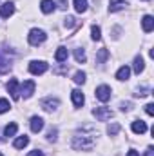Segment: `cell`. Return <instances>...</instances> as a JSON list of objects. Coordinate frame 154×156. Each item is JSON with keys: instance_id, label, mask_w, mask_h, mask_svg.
<instances>
[{"instance_id": "obj_36", "label": "cell", "mask_w": 154, "mask_h": 156, "mask_svg": "<svg viewBox=\"0 0 154 156\" xmlns=\"http://www.w3.org/2000/svg\"><path fill=\"white\" fill-rule=\"evenodd\" d=\"M127 156H140V154H138V151H134V149H132V151H129V153H127Z\"/></svg>"}, {"instance_id": "obj_18", "label": "cell", "mask_w": 154, "mask_h": 156, "mask_svg": "<svg viewBox=\"0 0 154 156\" xmlns=\"http://www.w3.org/2000/svg\"><path fill=\"white\" fill-rule=\"evenodd\" d=\"M143 69H145L143 58H142V56H136V58H134V73L140 75V73H143Z\"/></svg>"}, {"instance_id": "obj_2", "label": "cell", "mask_w": 154, "mask_h": 156, "mask_svg": "<svg viewBox=\"0 0 154 156\" xmlns=\"http://www.w3.org/2000/svg\"><path fill=\"white\" fill-rule=\"evenodd\" d=\"M47 38V35H45V31H42V29H31L29 31V35H27V40H29V44L31 45H40V44H44Z\"/></svg>"}, {"instance_id": "obj_11", "label": "cell", "mask_w": 154, "mask_h": 156, "mask_svg": "<svg viewBox=\"0 0 154 156\" xmlns=\"http://www.w3.org/2000/svg\"><path fill=\"white\" fill-rule=\"evenodd\" d=\"M131 129H132V133H136V134H145V133H147V123H145L143 120H134L132 125H131Z\"/></svg>"}, {"instance_id": "obj_14", "label": "cell", "mask_w": 154, "mask_h": 156, "mask_svg": "<svg viewBox=\"0 0 154 156\" xmlns=\"http://www.w3.org/2000/svg\"><path fill=\"white\" fill-rule=\"evenodd\" d=\"M142 27H143V31L145 33H151L154 29V18L151 15H145L143 16V20H142Z\"/></svg>"}, {"instance_id": "obj_7", "label": "cell", "mask_w": 154, "mask_h": 156, "mask_svg": "<svg viewBox=\"0 0 154 156\" xmlns=\"http://www.w3.org/2000/svg\"><path fill=\"white\" fill-rule=\"evenodd\" d=\"M40 105H42L45 111H54V109H58V105H60V100H58V98H53V96H49V98H44V100L40 102Z\"/></svg>"}, {"instance_id": "obj_1", "label": "cell", "mask_w": 154, "mask_h": 156, "mask_svg": "<svg viewBox=\"0 0 154 156\" xmlns=\"http://www.w3.org/2000/svg\"><path fill=\"white\" fill-rule=\"evenodd\" d=\"M98 138V131L93 125H83L82 129H78L75 138H73V149L76 151H93L94 144Z\"/></svg>"}, {"instance_id": "obj_16", "label": "cell", "mask_w": 154, "mask_h": 156, "mask_svg": "<svg viewBox=\"0 0 154 156\" xmlns=\"http://www.w3.org/2000/svg\"><path fill=\"white\" fill-rule=\"evenodd\" d=\"M129 76H131V67L129 66H121L116 71V78L118 80H129Z\"/></svg>"}, {"instance_id": "obj_6", "label": "cell", "mask_w": 154, "mask_h": 156, "mask_svg": "<svg viewBox=\"0 0 154 156\" xmlns=\"http://www.w3.org/2000/svg\"><path fill=\"white\" fill-rule=\"evenodd\" d=\"M94 94L100 102H109L111 100V87L109 85H100V87H96Z\"/></svg>"}, {"instance_id": "obj_20", "label": "cell", "mask_w": 154, "mask_h": 156, "mask_svg": "<svg viewBox=\"0 0 154 156\" xmlns=\"http://www.w3.org/2000/svg\"><path fill=\"white\" fill-rule=\"evenodd\" d=\"M27 144H29V138L24 134V136H18V138L15 140V144H13V145H15V149H24Z\"/></svg>"}, {"instance_id": "obj_35", "label": "cell", "mask_w": 154, "mask_h": 156, "mask_svg": "<svg viewBox=\"0 0 154 156\" xmlns=\"http://www.w3.org/2000/svg\"><path fill=\"white\" fill-rule=\"evenodd\" d=\"M145 156H154V149H152V147H149V149H147Z\"/></svg>"}, {"instance_id": "obj_10", "label": "cell", "mask_w": 154, "mask_h": 156, "mask_svg": "<svg viewBox=\"0 0 154 156\" xmlns=\"http://www.w3.org/2000/svg\"><path fill=\"white\" fill-rule=\"evenodd\" d=\"M129 5V0H111L109 2V11L111 13H116V11H121Z\"/></svg>"}, {"instance_id": "obj_9", "label": "cell", "mask_w": 154, "mask_h": 156, "mask_svg": "<svg viewBox=\"0 0 154 156\" xmlns=\"http://www.w3.org/2000/svg\"><path fill=\"white\" fill-rule=\"evenodd\" d=\"M13 13H15V4L13 2H5V4L0 5V16L2 18H9Z\"/></svg>"}, {"instance_id": "obj_13", "label": "cell", "mask_w": 154, "mask_h": 156, "mask_svg": "<svg viewBox=\"0 0 154 156\" xmlns=\"http://www.w3.org/2000/svg\"><path fill=\"white\" fill-rule=\"evenodd\" d=\"M71 98H73V104H75V107H82V105H83V102H85V96H83V93H82L80 89L71 91Z\"/></svg>"}, {"instance_id": "obj_27", "label": "cell", "mask_w": 154, "mask_h": 156, "mask_svg": "<svg viewBox=\"0 0 154 156\" xmlns=\"http://www.w3.org/2000/svg\"><path fill=\"white\" fill-rule=\"evenodd\" d=\"M107 133H109L111 136H116V134L120 133V125H118V123H111V125L107 127Z\"/></svg>"}, {"instance_id": "obj_17", "label": "cell", "mask_w": 154, "mask_h": 156, "mask_svg": "<svg viewBox=\"0 0 154 156\" xmlns=\"http://www.w3.org/2000/svg\"><path fill=\"white\" fill-rule=\"evenodd\" d=\"M67 56H69V51H67L65 47H58L56 53H54V60H56V62H65Z\"/></svg>"}, {"instance_id": "obj_3", "label": "cell", "mask_w": 154, "mask_h": 156, "mask_svg": "<svg viewBox=\"0 0 154 156\" xmlns=\"http://www.w3.org/2000/svg\"><path fill=\"white\" fill-rule=\"evenodd\" d=\"M47 64L44 62V60H33L31 64H29V73L31 75H44L45 71H47Z\"/></svg>"}, {"instance_id": "obj_25", "label": "cell", "mask_w": 154, "mask_h": 156, "mask_svg": "<svg viewBox=\"0 0 154 156\" xmlns=\"http://www.w3.org/2000/svg\"><path fill=\"white\" fill-rule=\"evenodd\" d=\"M91 37H93V40H102V29H100V26H93L91 27Z\"/></svg>"}, {"instance_id": "obj_31", "label": "cell", "mask_w": 154, "mask_h": 156, "mask_svg": "<svg viewBox=\"0 0 154 156\" xmlns=\"http://www.w3.org/2000/svg\"><path fill=\"white\" fill-rule=\"evenodd\" d=\"M145 111H147V115H149V116H152V115H154V105H152V104H147V105H145Z\"/></svg>"}, {"instance_id": "obj_23", "label": "cell", "mask_w": 154, "mask_h": 156, "mask_svg": "<svg viewBox=\"0 0 154 156\" xmlns=\"http://www.w3.org/2000/svg\"><path fill=\"white\" fill-rule=\"evenodd\" d=\"M75 58H76L78 64H83V62H85V58H87V56H85V51H83L82 47L75 49Z\"/></svg>"}, {"instance_id": "obj_15", "label": "cell", "mask_w": 154, "mask_h": 156, "mask_svg": "<svg viewBox=\"0 0 154 156\" xmlns=\"http://www.w3.org/2000/svg\"><path fill=\"white\" fill-rule=\"evenodd\" d=\"M29 125H31V131H33V133H40V131L44 129V120L40 116H33Z\"/></svg>"}, {"instance_id": "obj_28", "label": "cell", "mask_w": 154, "mask_h": 156, "mask_svg": "<svg viewBox=\"0 0 154 156\" xmlns=\"http://www.w3.org/2000/svg\"><path fill=\"white\" fill-rule=\"evenodd\" d=\"M134 94L136 96H147V94H151V87H140Z\"/></svg>"}, {"instance_id": "obj_22", "label": "cell", "mask_w": 154, "mask_h": 156, "mask_svg": "<svg viewBox=\"0 0 154 156\" xmlns=\"http://www.w3.org/2000/svg\"><path fill=\"white\" fill-rule=\"evenodd\" d=\"M75 9H76V13H85L87 11V0H75Z\"/></svg>"}, {"instance_id": "obj_19", "label": "cell", "mask_w": 154, "mask_h": 156, "mask_svg": "<svg viewBox=\"0 0 154 156\" xmlns=\"http://www.w3.org/2000/svg\"><path fill=\"white\" fill-rule=\"evenodd\" d=\"M16 131H18V125H16L15 122H11V123H7V125H5L4 134H5V136H15V134H16Z\"/></svg>"}, {"instance_id": "obj_33", "label": "cell", "mask_w": 154, "mask_h": 156, "mask_svg": "<svg viewBox=\"0 0 154 156\" xmlns=\"http://www.w3.org/2000/svg\"><path fill=\"white\" fill-rule=\"evenodd\" d=\"M71 26H75V18L73 16H67L65 18V27H71Z\"/></svg>"}, {"instance_id": "obj_12", "label": "cell", "mask_w": 154, "mask_h": 156, "mask_svg": "<svg viewBox=\"0 0 154 156\" xmlns=\"http://www.w3.org/2000/svg\"><path fill=\"white\" fill-rule=\"evenodd\" d=\"M40 9H42V13L51 15V13L56 9V2H54V0H42V2H40Z\"/></svg>"}, {"instance_id": "obj_37", "label": "cell", "mask_w": 154, "mask_h": 156, "mask_svg": "<svg viewBox=\"0 0 154 156\" xmlns=\"http://www.w3.org/2000/svg\"><path fill=\"white\" fill-rule=\"evenodd\" d=\"M0 156H4V154H2V153H0Z\"/></svg>"}, {"instance_id": "obj_4", "label": "cell", "mask_w": 154, "mask_h": 156, "mask_svg": "<svg viewBox=\"0 0 154 156\" xmlns=\"http://www.w3.org/2000/svg\"><path fill=\"white\" fill-rule=\"evenodd\" d=\"M93 115L96 116L98 122H107L113 118V111L109 107H96V109H93Z\"/></svg>"}, {"instance_id": "obj_24", "label": "cell", "mask_w": 154, "mask_h": 156, "mask_svg": "<svg viewBox=\"0 0 154 156\" xmlns=\"http://www.w3.org/2000/svg\"><path fill=\"white\" fill-rule=\"evenodd\" d=\"M9 67H11L9 60H7V58H4V56H0V73H2V75H4V73H7V71H9Z\"/></svg>"}, {"instance_id": "obj_8", "label": "cell", "mask_w": 154, "mask_h": 156, "mask_svg": "<svg viewBox=\"0 0 154 156\" xmlns=\"http://www.w3.org/2000/svg\"><path fill=\"white\" fill-rule=\"evenodd\" d=\"M7 91H9V94H11L15 100L20 98V93H18V80H16V78H11V80L7 82Z\"/></svg>"}, {"instance_id": "obj_5", "label": "cell", "mask_w": 154, "mask_h": 156, "mask_svg": "<svg viewBox=\"0 0 154 156\" xmlns=\"http://www.w3.org/2000/svg\"><path fill=\"white\" fill-rule=\"evenodd\" d=\"M35 89H37V83L33 82V80H26L24 83H22V87H20V94L24 96V98H31L33 96V93H35Z\"/></svg>"}, {"instance_id": "obj_32", "label": "cell", "mask_w": 154, "mask_h": 156, "mask_svg": "<svg viewBox=\"0 0 154 156\" xmlns=\"http://www.w3.org/2000/svg\"><path fill=\"white\" fill-rule=\"evenodd\" d=\"M131 107H132L131 102H121V111H131Z\"/></svg>"}, {"instance_id": "obj_30", "label": "cell", "mask_w": 154, "mask_h": 156, "mask_svg": "<svg viewBox=\"0 0 154 156\" xmlns=\"http://www.w3.org/2000/svg\"><path fill=\"white\" fill-rule=\"evenodd\" d=\"M56 134H58V131H56V127H53V129L47 133V140H49V142H54V140H56Z\"/></svg>"}, {"instance_id": "obj_21", "label": "cell", "mask_w": 154, "mask_h": 156, "mask_svg": "<svg viewBox=\"0 0 154 156\" xmlns=\"http://www.w3.org/2000/svg\"><path fill=\"white\" fill-rule=\"evenodd\" d=\"M107 58H109V51L107 49H100L98 55H96V64H103Z\"/></svg>"}, {"instance_id": "obj_34", "label": "cell", "mask_w": 154, "mask_h": 156, "mask_svg": "<svg viewBox=\"0 0 154 156\" xmlns=\"http://www.w3.org/2000/svg\"><path fill=\"white\" fill-rule=\"evenodd\" d=\"M27 156H44V153H42V151H38V149H37V151H31V153H29V154Z\"/></svg>"}, {"instance_id": "obj_26", "label": "cell", "mask_w": 154, "mask_h": 156, "mask_svg": "<svg viewBox=\"0 0 154 156\" xmlns=\"http://www.w3.org/2000/svg\"><path fill=\"white\" fill-rule=\"evenodd\" d=\"M9 109H11V104H9V100H5V98H0V115L7 113Z\"/></svg>"}, {"instance_id": "obj_29", "label": "cell", "mask_w": 154, "mask_h": 156, "mask_svg": "<svg viewBox=\"0 0 154 156\" xmlns=\"http://www.w3.org/2000/svg\"><path fill=\"white\" fill-rule=\"evenodd\" d=\"M76 83H83L85 82V73H82V71H78V73H75V78H73Z\"/></svg>"}]
</instances>
